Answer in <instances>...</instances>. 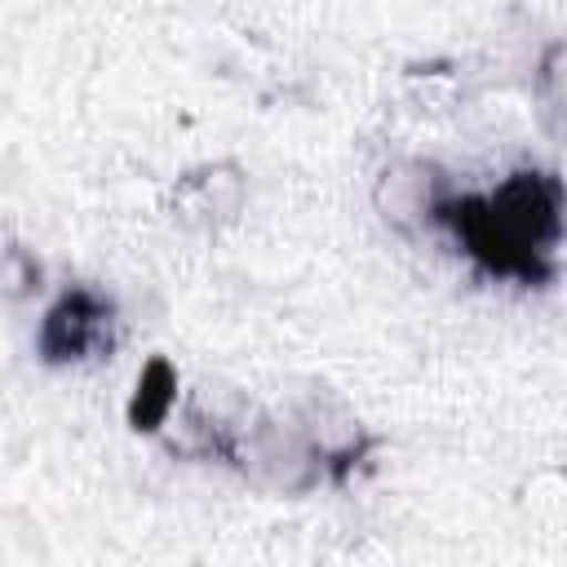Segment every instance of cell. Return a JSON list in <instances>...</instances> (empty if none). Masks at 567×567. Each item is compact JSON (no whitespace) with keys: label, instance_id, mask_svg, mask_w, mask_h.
<instances>
[{"label":"cell","instance_id":"6da1fadb","mask_svg":"<svg viewBox=\"0 0 567 567\" xmlns=\"http://www.w3.org/2000/svg\"><path fill=\"white\" fill-rule=\"evenodd\" d=\"M443 217L456 221V235L492 270L532 275L536 270L532 252H536L540 235L554 239V230H558V190H554V182L518 177V182H509L505 190H496L487 199L447 204Z\"/></svg>","mask_w":567,"mask_h":567},{"label":"cell","instance_id":"7a4b0ae2","mask_svg":"<svg viewBox=\"0 0 567 567\" xmlns=\"http://www.w3.org/2000/svg\"><path fill=\"white\" fill-rule=\"evenodd\" d=\"M106 323H111V306L97 301L93 292H66L49 323H44V350L49 359H80L89 354L102 337H106Z\"/></svg>","mask_w":567,"mask_h":567}]
</instances>
